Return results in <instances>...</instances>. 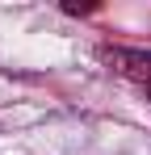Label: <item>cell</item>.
Listing matches in <instances>:
<instances>
[{"instance_id": "6da1fadb", "label": "cell", "mask_w": 151, "mask_h": 155, "mask_svg": "<svg viewBox=\"0 0 151 155\" xmlns=\"http://www.w3.org/2000/svg\"><path fill=\"white\" fill-rule=\"evenodd\" d=\"M101 63H109L118 76L134 80L151 88V51H134V46H101Z\"/></svg>"}, {"instance_id": "7a4b0ae2", "label": "cell", "mask_w": 151, "mask_h": 155, "mask_svg": "<svg viewBox=\"0 0 151 155\" xmlns=\"http://www.w3.org/2000/svg\"><path fill=\"white\" fill-rule=\"evenodd\" d=\"M63 13H72V17H80V13H97V4H63Z\"/></svg>"}, {"instance_id": "3957f363", "label": "cell", "mask_w": 151, "mask_h": 155, "mask_svg": "<svg viewBox=\"0 0 151 155\" xmlns=\"http://www.w3.org/2000/svg\"><path fill=\"white\" fill-rule=\"evenodd\" d=\"M147 97H151V88H147Z\"/></svg>"}]
</instances>
